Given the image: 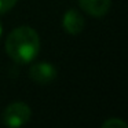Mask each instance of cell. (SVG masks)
<instances>
[{"instance_id":"1","label":"cell","mask_w":128,"mask_h":128,"mask_svg":"<svg viewBox=\"0 0 128 128\" xmlns=\"http://www.w3.org/2000/svg\"><path fill=\"white\" fill-rule=\"evenodd\" d=\"M40 50V37L30 26L15 28L7 36L6 51L12 61L18 64L32 62Z\"/></svg>"},{"instance_id":"2","label":"cell","mask_w":128,"mask_h":128,"mask_svg":"<svg viewBox=\"0 0 128 128\" xmlns=\"http://www.w3.org/2000/svg\"><path fill=\"white\" fill-rule=\"evenodd\" d=\"M30 108L25 102H12L4 109L2 120L7 127H21L30 120Z\"/></svg>"},{"instance_id":"3","label":"cell","mask_w":128,"mask_h":128,"mask_svg":"<svg viewBox=\"0 0 128 128\" xmlns=\"http://www.w3.org/2000/svg\"><path fill=\"white\" fill-rule=\"evenodd\" d=\"M29 76L30 78L37 84H48L55 80L56 77V69L54 65L48 64L46 61L33 64L29 69Z\"/></svg>"},{"instance_id":"4","label":"cell","mask_w":128,"mask_h":128,"mask_svg":"<svg viewBox=\"0 0 128 128\" xmlns=\"http://www.w3.org/2000/svg\"><path fill=\"white\" fill-rule=\"evenodd\" d=\"M64 29L70 34H78L84 29V18L77 10H69L65 12L62 20Z\"/></svg>"},{"instance_id":"5","label":"cell","mask_w":128,"mask_h":128,"mask_svg":"<svg viewBox=\"0 0 128 128\" xmlns=\"http://www.w3.org/2000/svg\"><path fill=\"white\" fill-rule=\"evenodd\" d=\"M81 8L92 17H103L109 11L112 0H78Z\"/></svg>"},{"instance_id":"6","label":"cell","mask_w":128,"mask_h":128,"mask_svg":"<svg viewBox=\"0 0 128 128\" xmlns=\"http://www.w3.org/2000/svg\"><path fill=\"white\" fill-rule=\"evenodd\" d=\"M102 128H127V124H125L122 120L116 118V117H112V118L106 120L102 124Z\"/></svg>"},{"instance_id":"7","label":"cell","mask_w":128,"mask_h":128,"mask_svg":"<svg viewBox=\"0 0 128 128\" xmlns=\"http://www.w3.org/2000/svg\"><path fill=\"white\" fill-rule=\"evenodd\" d=\"M18 0H0V14H4L15 6Z\"/></svg>"},{"instance_id":"8","label":"cell","mask_w":128,"mask_h":128,"mask_svg":"<svg viewBox=\"0 0 128 128\" xmlns=\"http://www.w3.org/2000/svg\"><path fill=\"white\" fill-rule=\"evenodd\" d=\"M2 32H3V28H2V22H0V36H2Z\"/></svg>"}]
</instances>
